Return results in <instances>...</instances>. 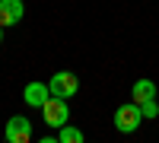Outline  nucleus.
I'll return each instance as SVG.
<instances>
[{
  "label": "nucleus",
  "instance_id": "7",
  "mask_svg": "<svg viewBox=\"0 0 159 143\" xmlns=\"http://www.w3.org/2000/svg\"><path fill=\"white\" fill-rule=\"evenodd\" d=\"M130 102H137V105H143V102H150V99H156V83L153 80H137L134 83V89H130Z\"/></svg>",
  "mask_w": 159,
  "mask_h": 143
},
{
  "label": "nucleus",
  "instance_id": "4",
  "mask_svg": "<svg viewBox=\"0 0 159 143\" xmlns=\"http://www.w3.org/2000/svg\"><path fill=\"white\" fill-rule=\"evenodd\" d=\"M3 137H7V143H32V121L25 114H13L7 121Z\"/></svg>",
  "mask_w": 159,
  "mask_h": 143
},
{
  "label": "nucleus",
  "instance_id": "8",
  "mask_svg": "<svg viewBox=\"0 0 159 143\" xmlns=\"http://www.w3.org/2000/svg\"><path fill=\"white\" fill-rule=\"evenodd\" d=\"M57 143H83V131L67 121L64 127H57Z\"/></svg>",
  "mask_w": 159,
  "mask_h": 143
},
{
  "label": "nucleus",
  "instance_id": "3",
  "mask_svg": "<svg viewBox=\"0 0 159 143\" xmlns=\"http://www.w3.org/2000/svg\"><path fill=\"white\" fill-rule=\"evenodd\" d=\"M48 89H51V96L70 99V96L80 92V80H76V73H70V70H57V73L48 80Z\"/></svg>",
  "mask_w": 159,
  "mask_h": 143
},
{
  "label": "nucleus",
  "instance_id": "9",
  "mask_svg": "<svg viewBox=\"0 0 159 143\" xmlns=\"http://www.w3.org/2000/svg\"><path fill=\"white\" fill-rule=\"evenodd\" d=\"M140 111H143V121H153V118H159V102H156V99L143 102V105H140Z\"/></svg>",
  "mask_w": 159,
  "mask_h": 143
},
{
  "label": "nucleus",
  "instance_id": "10",
  "mask_svg": "<svg viewBox=\"0 0 159 143\" xmlns=\"http://www.w3.org/2000/svg\"><path fill=\"white\" fill-rule=\"evenodd\" d=\"M0 45H3V25H0Z\"/></svg>",
  "mask_w": 159,
  "mask_h": 143
},
{
  "label": "nucleus",
  "instance_id": "6",
  "mask_svg": "<svg viewBox=\"0 0 159 143\" xmlns=\"http://www.w3.org/2000/svg\"><path fill=\"white\" fill-rule=\"evenodd\" d=\"M25 13L22 0H0V25H16Z\"/></svg>",
  "mask_w": 159,
  "mask_h": 143
},
{
  "label": "nucleus",
  "instance_id": "1",
  "mask_svg": "<svg viewBox=\"0 0 159 143\" xmlns=\"http://www.w3.org/2000/svg\"><path fill=\"white\" fill-rule=\"evenodd\" d=\"M140 124H143V111H140L137 102H124V105L115 108V127H118V134H134Z\"/></svg>",
  "mask_w": 159,
  "mask_h": 143
},
{
  "label": "nucleus",
  "instance_id": "5",
  "mask_svg": "<svg viewBox=\"0 0 159 143\" xmlns=\"http://www.w3.org/2000/svg\"><path fill=\"white\" fill-rule=\"evenodd\" d=\"M48 99H51V89H48V83H38V80H35V83H29V86L22 89V102H25L29 108H42Z\"/></svg>",
  "mask_w": 159,
  "mask_h": 143
},
{
  "label": "nucleus",
  "instance_id": "2",
  "mask_svg": "<svg viewBox=\"0 0 159 143\" xmlns=\"http://www.w3.org/2000/svg\"><path fill=\"white\" fill-rule=\"evenodd\" d=\"M42 118L48 127H64L70 121V105H67V99H61V96H51L45 105H42Z\"/></svg>",
  "mask_w": 159,
  "mask_h": 143
}]
</instances>
